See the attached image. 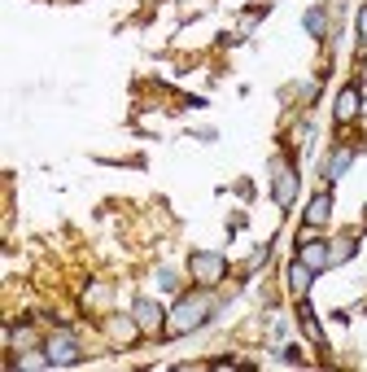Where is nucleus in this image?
<instances>
[{"instance_id":"f257e3e1","label":"nucleus","mask_w":367,"mask_h":372,"mask_svg":"<svg viewBox=\"0 0 367 372\" xmlns=\"http://www.w3.org/2000/svg\"><path fill=\"white\" fill-rule=\"evenodd\" d=\"M205 315H210V298H197V293H193V298H184V303L171 311L166 333H171V337H184V333H193Z\"/></svg>"},{"instance_id":"f03ea898","label":"nucleus","mask_w":367,"mask_h":372,"mask_svg":"<svg viewBox=\"0 0 367 372\" xmlns=\"http://www.w3.org/2000/svg\"><path fill=\"white\" fill-rule=\"evenodd\" d=\"M48 363H79V346H74V337H52L48 342Z\"/></svg>"},{"instance_id":"7ed1b4c3","label":"nucleus","mask_w":367,"mask_h":372,"mask_svg":"<svg viewBox=\"0 0 367 372\" xmlns=\"http://www.w3.org/2000/svg\"><path fill=\"white\" fill-rule=\"evenodd\" d=\"M293 193H298V176L288 167H276V202L280 206H293Z\"/></svg>"},{"instance_id":"20e7f679","label":"nucleus","mask_w":367,"mask_h":372,"mask_svg":"<svg viewBox=\"0 0 367 372\" xmlns=\"http://www.w3.org/2000/svg\"><path fill=\"white\" fill-rule=\"evenodd\" d=\"M302 263H306V267H315V271H324V267L332 263V245H320V241L302 245Z\"/></svg>"},{"instance_id":"39448f33","label":"nucleus","mask_w":367,"mask_h":372,"mask_svg":"<svg viewBox=\"0 0 367 372\" xmlns=\"http://www.w3.org/2000/svg\"><path fill=\"white\" fill-rule=\"evenodd\" d=\"M193 271L201 281H219L223 276V259L219 254H193Z\"/></svg>"},{"instance_id":"423d86ee","label":"nucleus","mask_w":367,"mask_h":372,"mask_svg":"<svg viewBox=\"0 0 367 372\" xmlns=\"http://www.w3.org/2000/svg\"><path fill=\"white\" fill-rule=\"evenodd\" d=\"M136 325L140 329H162V307L149 303V298H140L136 303Z\"/></svg>"},{"instance_id":"0eeeda50","label":"nucleus","mask_w":367,"mask_h":372,"mask_svg":"<svg viewBox=\"0 0 367 372\" xmlns=\"http://www.w3.org/2000/svg\"><path fill=\"white\" fill-rule=\"evenodd\" d=\"M350 162H354V154H350V149H341V154L328 158V171H324V176H328V180H341V176L350 171Z\"/></svg>"},{"instance_id":"6e6552de","label":"nucleus","mask_w":367,"mask_h":372,"mask_svg":"<svg viewBox=\"0 0 367 372\" xmlns=\"http://www.w3.org/2000/svg\"><path fill=\"white\" fill-rule=\"evenodd\" d=\"M358 114V88H346L337 96V118H354Z\"/></svg>"},{"instance_id":"1a4fd4ad","label":"nucleus","mask_w":367,"mask_h":372,"mask_svg":"<svg viewBox=\"0 0 367 372\" xmlns=\"http://www.w3.org/2000/svg\"><path fill=\"white\" fill-rule=\"evenodd\" d=\"M288 281H293V289H298V293H306V289H310V281H315V267H306V263L298 259V263H293V271H288Z\"/></svg>"},{"instance_id":"9d476101","label":"nucleus","mask_w":367,"mask_h":372,"mask_svg":"<svg viewBox=\"0 0 367 372\" xmlns=\"http://www.w3.org/2000/svg\"><path fill=\"white\" fill-rule=\"evenodd\" d=\"M328 210H332V202H328V193H320V197H315V202L306 206V219H310V223H324V219H328Z\"/></svg>"},{"instance_id":"9b49d317","label":"nucleus","mask_w":367,"mask_h":372,"mask_svg":"<svg viewBox=\"0 0 367 372\" xmlns=\"http://www.w3.org/2000/svg\"><path fill=\"white\" fill-rule=\"evenodd\" d=\"M306 31L310 35H324V9H310L306 13Z\"/></svg>"},{"instance_id":"f8f14e48","label":"nucleus","mask_w":367,"mask_h":372,"mask_svg":"<svg viewBox=\"0 0 367 372\" xmlns=\"http://www.w3.org/2000/svg\"><path fill=\"white\" fill-rule=\"evenodd\" d=\"M358 35H363V40H367V9H363V13H358Z\"/></svg>"}]
</instances>
